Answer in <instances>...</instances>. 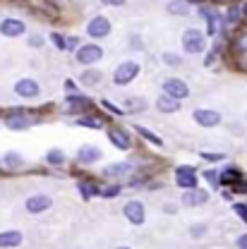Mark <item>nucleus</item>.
I'll list each match as a JSON object with an SVG mask.
<instances>
[{"mask_svg": "<svg viewBox=\"0 0 247 249\" xmlns=\"http://www.w3.org/2000/svg\"><path fill=\"white\" fill-rule=\"evenodd\" d=\"M156 106H158V110H163V113H175V110L180 108L178 101L171 98V96H161V98L156 101Z\"/></svg>", "mask_w": 247, "mask_h": 249, "instance_id": "nucleus-17", "label": "nucleus"}, {"mask_svg": "<svg viewBox=\"0 0 247 249\" xmlns=\"http://www.w3.org/2000/svg\"><path fill=\"white\" fill-rule=\"evenodd\" d=\"M209 201V194L204 192V189H185V194H183V204L187 206H199V204H207Z\"/></svg>", "mask_w": 247, "mask_h": 249, "instance_id": "nucleus-10", "label": "nucleus"}, {"mask_svg": "<svg viewBox=\"0 0 247 249\" xmlns=\"http://www.w3.org/2000/svg\"><path fill=\"white\" fill-rule=\"evenodd\" d=\"M127 173H130L127 163H113V165L103 168V175H108V178H118V175H127Z\"/></svg>", "mask_w": 247, "mask_h": 249, "instance_id": "nucleus-18", "label": "nucleus"}, {"mask_svg": "<svg viewBox=\"0 0 247 249\" xmlns=\"http://www.w3.org/2000/svg\"><path fill=\"white\" fill-rule=\"evenodd\" d=\"M175 182H178V187H183V189H194V187H197L194 170H192L190 165H180V168L175 170Z\"/></svg>", "mask_w": 247, "mask_h": 249, "instance_id": "nucleus-6", "label": "nucleus"}, {"mask_svg": "<svg viewBox=\"0 0 247 249\" xmlns=\"http://www.w3.org/2000/svg\"><path fill=\"white\" fill-rule=\"evenodd\" d=\"M65 89L72 93V91H75V82H70V79H67V82H65Z\"/></svg>", "mask_w": 247, "mask_h": 249, "instance_id": "nucleus-39", "label": "nucleus"}, {"mask_svg": "<svg viewBox=\"0 0 247 249\" xmlns=\"http://www.w3.org/2000/svg\"><path fill=\"white\" fill-rule=\"evenodd\" d=\"M125 106H127V110H142V108H147V101H142V98H127Z\"/></svg>", "mask_w": 247, "mask_h": 249, "instance_id": "nucleus-23", "label": "nucleus"}, {"mask_svg": "<svg viewBox=\"0 0 247 249\" xmlns=\"http://www.w3.org/2000/svg\"><path fill=\"white\" fill-rule=\"evenodd\" d=\"M7 127H10V129H24V127H29V118L15 113V115L7 118Z\"/></svg>", "mask_w": 247, "mask_h": 249, "instance_id": "nucleus-19", "label": "nucleus"}, {"mask_svg": "<svg viewBox=\"0 0 247 249\" xmlns=\"http://www.w3.org/2000/svg\"><path fill=\"white\" fill-rule=\"evenodd\" d=\"M79 124H82V127H92V129H96V127H101V120H96V118H82Z\"/></svg>", "mask_w": 247, "mask_h": 249, "instance_id": "nucleus-24", "label": "nucleus"}, {"mask_svg": "<svg viewBox=\"0 0 247 249\" xmlns=\"http://www.w3.org/2000/svg\"><path fill=\"white\" fill-rule=\"evenodd\" d=\"M238 247H240V249H247V235H243V237L238 240Z\"/></svg>", "mask_w": 247, "mask_h": 249, "instance_id": "nucleus-35", "label": "nucleus"}, {"mask_svg": "<svg viewBox=\"0 0 247 249\" xmlns=\"http://www.w3.org/2000/svg\"><path fill=\"white\" fill-rule=\"evenodd\" d=\"M77 46V38H67V43H65V48H75Z\"/></svg>", "mask_w": 247, "mask_h": 249, "instance_id": "nucleus-38", "label": "nucleus"}, {"mask_svg": "<svg viewBox=\"0 0 247 249\" xmlns=\"http://www.w3.org/2000/svg\"><path fill=\"white\" fill-rule=\"evenodd\" d=\"M103 5H123L125 0H101Z\"/></svg>", "mask_w": 247, "mask_h": 249, "instance_id": "nucleus-37", "label": "nucleus"}, {"mask_svg": "<svg viewBox=\"0 0 247 249\" xmlns=\"http://www.w3.org/2000/svg\"><path fill=\"white\" fill-rule=\"evenodd\" d=\"M120 249H127V247H120Z\"/></svg>", "mask_w": 247, "mask_h": 249, "instance_id": "nucleus-41", "label": "nucleus"}, {"mask_svg": "<svg viewBox=\"0 0 247 249\" xmlns=\"http://www.w3.org/2000/svg\"><path fill=\"white\" fill-rule=\"evenodd\" d=\"M204 175H207V180H209V182H216V173H214V170H207Z\"/></svg>", "mask_w": 247, "mask_h": 249, "instance_id": "nucleus-34", "label": "nucleus"}, {"mask_svg": "<svg viewBox=\"0 0 247 249\" xmlns=\"http://www.w3.org/2000/svg\"><path fill=\"white\" fill-rule=\"evenodd\" d=\"M163 91L166 96H171V98H175V101H180V98H187L190 96V89H187V84L183 79H166L163 82Z\"/></svg>", "mask_w": 247, "mask_h": 249, "instance_id": "nucleus-3", "label": "nucleus"}, {"mask_svg": "<svg viewBox=\"0 0 247 249\" xmlns=\"http://www.w3.org/2000/svg\"><path fill=\"white\" fill-rule=\"evenodd\" d=\"M0 34H2V36H10V38H12V36H22V34H24V22L12 19V17H10V19H2V22H0Z\"/></svg>", "mask_w": 247, "mask_h": 249, "instance_id": "nucleus-9", "label": "nucleus"}, {"mask_svg": "<svg viewBox=\"0 0 247 249\" xmlns=\"http://www.w3.org/2000/svg\"><path fill=\"white\" fill-rule=\"evenodd\" d=\"M53 41H56V46H58V48H65V41H62L58 34H53Z\"/></svg>", "mask_w": 247, "mask_h": 249, "instance_id": "nucleus-33", "label": "nucleus"}, {"mask_svg": "<svg viewBox=\"0 0 247 249\" xmlns=\"http://www.w3.org/2000/svg\"><path fill=\"white\" fill-rule=\"evenodd\" d=\"M103 108H108V110H111V113H115V115H123V110H120V108H115V106H113V103H108V101H103Z\"/></svg>", "mask_w": 247, "mask_h": 249, "instance_id": "nucleus-29", "label": "nucleus"}, {"mask_svg": "<svg viewBox=\"0 0 247 249\" xmlns=\"http://www.w3.org/2000/svg\"><path fill=\"white\" fill-rule=\"evenodd\" d=\"M197 123L202 124V127H216L218 123H221V115H218L216 110H194V115H192Z\"/></svg>", "mask_w": 247, "mask_h": 249, "instance_id": "nucleus-11", "label": "nucleus"}, {"mask_svg": "<svg viewBox=\"0 0 247 249\" xmlns=\"http://www.w3.org/2000/svg\"><path fill=\"white\" fill-rule=\"evenodd\" d=\"M108 139H111L118 149H130V137H127L125 129H118V127L108 129Z\"/></svg>", "mask_w": 247, "mask_h": 249, "instance_id": "nucleus-13", "label": "nucleus"}, {"mask_svg": "<svg viewBox=\"0 0 247 249\" xmlns=\"http://www.w3.org/2000/svg\"><path fill=\"white\" fill-rule=\"evenodd\" d=\"M15 91H17V96H22V98H34V96H38V84L34 79H19L15 84Z\"/></svg>", "mask_w": 247, "mask_h": 249, "instance_id": "nucleus-12", "label": "nucleus"}, {"mask_svg": "<svg viewBox=\"0 0 247 249\" xmlns=\"http://www.w3.org/2000/svg\"><path fill=\"white\" fill-rule=\"evenodd\" d=\"M204 46H207V41H204V34L202 31L187 29L183 34V48H185L187 53H202Z\"/></svg>", "mask_w": 247, "mask_h": 249, "instance_id": "nucleus-1", "label": "nucleus"}, {"mask_svg": "<svg viewBox=\"0 0 247 249\" xmlns=\"http://www.w3.org/2000/svg\"><path fill=\"white\" fill-rule=\"evenodd\" d=\"M134 127H137V132H139V134H142L144 139H149V142H154L156 146H161V139H158L156 134H152V132H149L147 127H142V124H134Z\"/></svg>", "mask_w": 247, "mask_h": 249, "instance_id": "nucleus-22", "label": "nucleus"}, {"mask_svg": "<svg viewBox=\"0 0 247 249\" xmlns=\"http://www.w3.org/2000/svg\"><path fill=\"white\" fill-rule=\"evenodd\" d=\"M19 242H22V232H19V230H7V232H0V249L17 247Z\"/></svg>", "mask_w": 247, "mask_h": 249, "instance_id": "nucleus-14", "label": "nucleus"}, {"mask_svg": "<svg viewBox=\"0 0 247 249\" xmlns=\"http://www.w3.org/2000/svg\"><path fill=\"white\" fill-rule=\"evenodd\" d=\"M238 15H240V10H235V7H233V10H230V17H228V19H230V22H235V19H238Z\"/></svg>", "mask_w": 247, "mask_h": 249, "instance_id": "nucleus-36", "label": "nucleus"}, {"mask_svg": "<svg viewBox=\"0 0 247 249\" xmlns=\"http://www.w3.org/2000/svg\"><path fill=\"white\" fill-rule=\"evenodd\" d=\"M137 74H139V65H137V62H132V60H127V62H123V65L115 70V74H113V82L123 87V84H130V82H132Z\"/></svg>", "mask_w": 247, "mask_h": 249, "instance_id": "nucleus-2", "label": "nucleus"}, {"mask_svg": "<svg viewBox=\"0 0 247 249\" xmlns=\"http://www.w3.org/2000/svg\"><path fill=\"white\" fill-rule=\"evenodd\" d=\"M238 48H240L243 53H247V34L243 36V38H240V41H238Z\"/></svg>", "mask_w": 247, "mask_h": 249, "instance_id": "nucleus-31", "label": "nucleus"}, {"mask_svg": "<svg viewBox=\"0 0 247 249\" xmlns=\"http://www.w3.org/2000/svg\"><path fill=\"white\" fill-rule=\"evenodd\" d=\"M199 12H202V17H207V22H209V34H216L218 24L223 22V17H221L218 12H214V10H207V7H202Z\"/></svg>", "mask_w": 247, "mask_h": 249, "instance_id": "nucleus-15", "label": "nucleus"}, {"mask_svg": "<svg viewBox=\"0 0 247 249\" xmlns=\"http://www.w3.org/2000/svg\"><path fill=\"white\" fill-rule=\"evenodd\" d=\"M87 34L94 36V38H103V36L111 34V22L106 17H94L92 22L87 24Z\"/></svg>", "mask_w": 247, "mask_h": 249, "instance_id": "nucleus-5", "label": "nucleus"}, {"mask_svg": "<svg viewBox=\"0 0 247 249\" xmlns=\"http://www.w3.org/2000/svg\"><path fill=\"white\" fill-rule=\"evenodd\" d=\"M79 189H82V196H84V199H89V196H94V189H92V187L79 185Z\"/></svg>", "mask_w": 247, "mask_h": 249, "instance_id": "nucleus-30", "label": "nucleus"}, {"mask_svg": "<svg viewBox=\"0 0 247 249\" xmlns=\"http://www.w3.org/2000/svg\"><path fill=\"white\" fill-rule=\"evenodd\" d=\"M98 82H101V72H96V70H87L82 74V84H87V87H94Z\"/></svg>", "mask_w": 247, "mask_h": 249, "instance_id": "nucleus-21", "label": "nucleus"}, {"mask_svg": "<svg viewBox=\"0 0 247 249\" xmlns=\"http://www.w3.org/2000/svg\"><path fill=\"white\" fill-rule=\"evenodd\" d=\"M187 10H190V5H187L185 0H173V2H168V12H171V15H187Z\"/></svg>", "mask_w": 247, "mask_h": 249, "instance_id": "nucleus-20", "label": "nucleus"}, {"mask_svg": "<svg viewBox=\"0 0 247 249\" xmlns=\"http://www.w3.org/2000/svg\"><path fill=\"white\" fill-rule=\"evenodd\" d=\"M101 55H103V51L98 48V46H82L79 51H77V60L82 62V65H94V62L101 60Z\"/></svg>", "mask_w": 247, "mask_h": 249, "instance_id": "nucleus-7", "label": "nucleus"}, {"mask_svg": "<svg viewBox=\"0 0 247 249\" xmlns=\"http://www.w3.org/2000/svg\"><path fill=\"white\" fill-rule=\"evenodd\" d=\"M51 204H53V201H51V196H46V194H34V196L27 199V204H24V206H27V211H29V213H41V211H48V209H51Z\"/></svg>", "mask_w": 247, "mask_h": 249, "instance_id": "nucleus-8", "label": "nucleus"}, {"mask_svg": "<svg viewBox=\"0 0 247 249\" xmlns=\"http://www.w3.org/2000/svg\"><path fill=\"white\" fill-rule=\"evenodd\" d=\"M29 43H31V46H41V38H38V36H34V38H31Z\"/></svg>", "mask_w": 247, "mask_h": 249, "instance_id": "nucleus-40", "label": "nucleus"}, {"mask_svg": "<svg viewBox=\"0 0 247 249\" xmlns=\"http://www.w3.org/2000/svg\"><path fill=\"white\" fill-rule=\"evenodd\" d=\"M48 163H62V154L60 151H48Z\"/></svg>", "mask_w": 247, "mask_h": 249, "instance_id": "nucleus-25", "label": "nucleus"}, {"mask_svg": "<svg viewBox=\"0 0 247 249\" xmlns=\"http://www.w3.org/2000/svg\"><path fill=\"white\" fill-rule=\"evenodd\" d=\"M77 158H79L82 163H94V160L101 158V151H98L96 146H82L79 154H77Z\"/></svg>", "mask_w": 247, "mask_h": 249, "instance_id": "nucleus-16", "label": "nucleus"}, {"mask_svg": "<svg viewBox=\"0 0 247 249\" xmlns=\"http://www.w3.org/2000/svg\"><path fill=\"white\" fill-rule=\"evenodd\" d=\"M118 192H120L118 187H111V189H106V192H103V196H115Z\"/></svg>", "mask_w": 247, "mask_h": 249, "instance_id": "nucleus-32", "label": "nucleus"}, {"mask_svg": "<svg viewBox=\"0 0 247 249\" xmlns=\"http://www.w3.org/2000/svg\"><path fill=\"white\" fill-rule=\"evenodd\" d=\"M235 213L240 218H245V223H247V206L245 204H235Z\"/></svg>", "mask_w": 247, "mask_h": 249, "instance_id": "nucleus-27", "label": "nucleus"}, {"mask_svg": "<svg viewBox=\"0 0 247 249\" xmlns=\"http://www.w3.org/2000/svg\"><path fill=\"white\" fill-rule=\"evenodd\" d=\"M5 163H10V165L15 163V168H17V165L22 163V158H19V156H17V154H7V156H5Z\"/></svg>", "mask_w": 247, "mask_h": 249, "instance_id": "nucleus-26", "label": "nucleus"}, {"mask_svg": "<svg viewBox=\"0 0 247 249\" xmlns=\"http://www.w3.org/2000/svg\"><path fill=\"white\" fill-rule=\"evenodd\" d=\"M123 213L127 216V220H130L132 225H142V223H144V204H139V201H127L123 206Z\"/></svg>", "mask_w": 247, "mask_h": 249, "instance_id": "nucleus-4", "label": "nucleus"}, {"mask_svg": "<svg viewBox=\"0 0 247 249\" xmlns=\"http://www.w3.org/2000/svg\"><path fill=\"white\" fill-rule=\"evenodd\" d=\"M163 60L168 62V65H178L180 58H178V55H173V53H166V55H163Z\"/></svg>", "mask_w": 247, "mask_h": 249, "instance_id": "nucleus-28", "label": "nucleus"}]
</instances>
